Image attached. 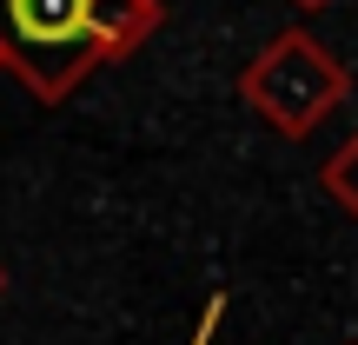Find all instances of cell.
I'll list each match as a JSON object with an SVG mask.
<instances>
[{"label": "cell", "mask_w": 358, "mask_h": 345, "mask_svg": "<svg viewBox=\"0 0 358 345\" xmlns=\"http://www.w3.org/2000/svg\"><path fill=\"white\" fill-rule=\"evenodd\" d=\"M87 20V0H13V27L27 40H73Z\"/></svg>", "instance_id": "cell-1"}]
</instances>
